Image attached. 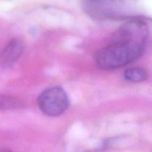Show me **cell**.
<instances>
[{
  "mask_svg": "<svg viewBox=\"0 0 152 152\" xmlns=\"http://www.w3.org/2000/svg\"><path fill=\"white\" fill-rule=\"evenodd\" d=\"M23 107L20 99L9 95L0 94V110H15Z\"/></svg>",
  "mask_w": 152,
  "mask_h": 152,
  "instance_id": "8992f818",
  "label": "cell"
},
{
  "mask_svg": "<svg viewBox=\"0 0 152 152\" xmlns=\"http://www.w3.org/2000/svg\"><path fill=\"white\" fill-rule=\"evenodd\" d=\"M148 27L140 19L124 23L108 45L95 56V65L102 70H115L137 60L142 55L148 38Z\"/></svg>",
  "mask_w": 152,
  "mask_h": 152,
  "instance_id": "6da1fadb",
  "label": "cell"
},
{
  "mask_svg": "<svg viewBox=\"0 0 152 152\" xmlns=\"http://www.w3.org/2000/svg\"><path fill=\"white\" fill-rule=\"evenodd\" d=\"M86 11L97 18H111L119 16L124 0H83Z\"/></svg>",
  "mask_w": 152,
  "mask_h": 152,
  "instance_id": "3957f363",
  "label": "cell"
},
{
  "mask_svg": "<svg viewBox=\"0 0 152 152\" xmlns=\"http://www.w3.org/2000/svg\"><path fill=\"white\" fill-rule=\"evenodd\" d=\"M40 111L48 117H58L63 114L69 105V100L65 91L55 86L43 91L37 99Z\"/></svg>",
  "mask_w": 152,
  "mask_h": 152,
  "instance_id": "7a4b0ae2",
  "label": "cell"
},
{
  "mask_svg": "<svg viewBox=\"0 0 152 152\" xmlns=\"http://www.w3.org/2000/svg\"><path fill=\"white\" fill-rule=\"evenodd\" d=\"M25 45L22 40L13 39L10 40L0 53V63L9 65L14 63L24 51Z\"/></svg>",
  "mask_w": 152,
  "mask_h": 152,
  "instance_id": "277c9868",
  "label": "cell"
},
{
  "mask_svg": "<svg viewBox=\"0 0 152 152\" xmlns=\"http://www.w3.org/2000/svg\"><path fill=\"white\" fill-rule=\"evenodd\" d=\"M0 152H13V151L7 149V148H1V149H0Z\"/></svg>",
  "mask_w": 152,
  "mask_h": 152,
  "instance_id": "52a82bcc",
  "label": "cell"
},
{
  "mask_svg": "<svg viewBox=\"0 0 152 152\" xmlns=\"http://www.w3.org/2000/svg\"><path fill=\"white\" fill-rule=\"evenodd\" d=\"M124 77L131 83H142L147 80L148 74L144 68L136 67L127 69L124 73Z\"/></svg>",
  "mask_w": 152,
  "mask_h": 152,
  "instance_id": "5b68a950",
  "label": "cell"
}]
</instances>
